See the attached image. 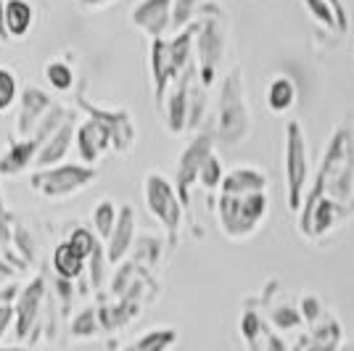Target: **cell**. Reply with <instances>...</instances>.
Here are the masks:
<instances>
[{"label":"cell","mask_w":354,"mask_h":351,"mask_svg":"<svg viewBox=\"0 0 354 351\" xmlns=\"http://www.w3.org/2000/svg\"><path fill=\"white\" fill-rule=\"evenodd\" d=\"M66 240H69V243H72L74 249L80 251L85 259H90V256H93V251L98 249V246H104V240L95 235V230H88V227H74Z\"/></svg>","instance_id":"obj_32"},{"label":"cell","mask_w":354,"mask_h":351,"mask_svg":"<svg viewBox=\"0 0 354 351\" xmlns=\"http://www.w3.org/2000/svg\"><path fill=\"white\" fill-rule=\"evenodd\" d=\"M222 180H225V164L217 153H212L207 159V164L201 167V175H198V185L204 191H220Z\"/></svg>","instance_id":"obj_30"},{"label":"cell","mask_w":354,"mask_h":351,"mask_svg":"<svg viewBox=\"0 0 354 351\" xmlns=\"http://www.w3.org/2000/svg\"><path fill=\"white\" fill-rule=\"evenodd\" d=\"M143 201H146L148 214L164 227L169 249H175L177 238H180V227H183V211H185V204L177 193L175 182L162 172H156V169L148 172L143 177Z\"/></svg>","instance_id":"obj_5"},{"label":"cell","mask_w":354,"mask_h":351,"mask_svg":"<svg viewBox=\"0 0 354 351\" xmlns=\"http://www.w3.org/2000/svg\"><path fill=\"white\" fill-rule=\"evenodd\" d=\"M98 177L95 167H88L82 161H64L59 167L35 169L30 175V188L45 201H64L82 193L90 182Z\"/></svg>","instance_id":"obj_7"},{"label":"cell","mask_w":354,"mask_h":351,"mask_svg":"<svg viewBox=\"0 0 354 351\" xmlns=\"http://www.w3.org/2000/svg\"><path fill=\"white\" fill-rule=\"evenodd\" d=\"M352 193H354V127L339 124L333 137L328 140L323 153L320 172L315 177V185L307 193L310 198H328L339 204L344 211H352Z\"/></svg>","instance_id":"obj_2"},{"label":"cell","mask_w":354,"mask_h":351,"mask_svg":"<svg viewBox=\"0 0 354 351\" xmlns=\"http://www.w3.org/2000/svg\"><path fill=\"white\" fill-rule=\"evenodd\" d=\"M74 148H77L82 164L95 167L111 151V135L106 132V127L101 122L85 117L77 124V132H74Z\"/></svg>","instance_id":"obj_15"},{"label":"cell","mask_w":354,"mask_h":351,"mask_svg":"<svg viewBox=\"0 0 354 351\" xmlns=\"http://www.w3.org/2000/svg\"><path fill=\"white\" fill-rule=\"evenodd\" d=\"M14 225L16 217L8 211V204L3 198V177H0V254L3 251H14L11 243H14Z\"/></svg>","instance_id":"obj_33"},{"label":"cell","mask_w":354,"mask_h":351,"mask_svg":"<svg viewBox=\"0 0 354 351\" xmlns=\"http://www.w3.org/2000/svg\"><path fill=\"white\" fill-rule=\"evenodd\" d=\"M74 103L80 111H85V117L101 122L106 127V132L111 135V151L119 153V156H127L133 151L135 140H138V127H135V119L127 108H106V106H98V103L88 101L85 95V88L80 85L77 93H74Z\"/></svg>","instance_id":"obj_8"},{"label":"cell","mask_w":354,"mask_h":351,"mask_svg":"<svg viewBox=\"0 0 354 351\" xmlns=\"http://www.w3.org/2000/svg\"><path fill=\"white\" fill-rule=\"evenodd\" d=\"M77 3H80L82 11H101L106 6H111L114 0H77Z\"/></svg>","instance_id":"obj_38"},{"label":"cell","mask_w":354,"mask_h":351,"mask_svg":"<svg viewBox=\"0 0 354 351\" xmlns=\"http://www.w3.org/2000/svg\"><path fill=\"white\" fill-rule=\"evenodd\" d=\"M0 351H27V349H0Z\"/></svg>","instance_id":"obj_42"},{"label":"cell","mask_w":354,"mask_h":351,"mask_svg":"<svg viewBox=\"0 0 354 351\" xmlns=\"http://www.w3.org/2000/svg\"><path fill=\"white\" fill-rule=\"evenodd\" d=\"M50 264H53V272L56 278L61 280H80L85 275V267H88V259L74 249L69 240H61L59 246L50 254Z\"/></svg>","instance_id":"obj_21"},{"label":"cell","mask_w":354,"mask_h":351,"mask_svg":"<svg viewBox=\"0 0 354 351\" xmlns=\"http://www.w3.org/2000/svg\"><path fill=\"white\" fill-rule=\"evenodd\" d=\"M0 43H11V37L6 32V0H0Z\"/></svg>","instance_id":"obj_40"},{"label":"cell","mask_w":354,"mask_h":351,"mask_svg":"<svg viewBox=\"0 0 354 351\" xmlns=\"http://www.w3.org/2000/svg\"><path fill=\"white\" fill-rule=\"evenodd\" d=\"M122 351H138V349H135V346H124Z\"/></svg>","instance_id":"obj_41"},{"label":"cell","mask_w":354,"mask_h":351,"mask_svg":"<svg viewBox=\"0 0 354 351\" xmlns=\"http://www.w3.org/2000/svg\"><path fill=\"white\" fill-rule=\"evenodd\" d=\"M175 341H177V333L172 328H156V330L143 333L133 346L138 351H167Z\"/></svg>","instance_id":"obj_28"},{"label":"cell","mask_w":354,"mask_h":351,"mask_svg":"<svg viewBox=\"0 0 354 351\" xmlns=\"http://www.w3.org/2000/svg\"><path fill=\"white\" fill-rule=\"evenodd\" d=\"M109 264L106 259V246H98V249L93 251V256L88 259V267H90V285L98 291L101 288V283H104V267Z\"/></svg>","instance_id":"obj_35"},{"label":"cell","mask_w":354,"mask_h":351,"mask_svg":"<svg viewBox=\"0 0 354 351\" xmlns=\"http://www.w3.org/2000/svg\"><path fill=\"white\" fill-rule=\"evenodd\" d=\"M330 6L336 8V14H339V24H341V35L349 30V19H346V8H344V3L341 0H330Z\"/></svg>","instance_id":"obj_39"},{"label":"cell","mask_w":354,"mask_h":351,"mask_svg":"<svg viewBox=\"0 0 354 351\" xmlns=\"http://www.w3.org/2000/svg\"><path fill=\"white\" fill-rule=\"evenodd\" d=\"M138 217H135V209L130 204L119 206V220L114 225L111 235L106 238V259L111 267H119V264L127 259V254L133 251L135 240H138Z\"/></svg>","instance_id":"obj_16"},{"label":"cell","mask_w":354,"mask_h":351,"mask_svg":"<svg viewBox=\"0 0 354 351\" xmlns=\"http://www.w3.org/2000/svg\"><path fill=\"white\" fill-rule=\"evenodd\" d=\"M304 3V8H307V14L310 19H315L320 27L330 32H339L341 35V24H339V14H336V8L330 6V0H301Z\"/></svg>","instance_id":"obj_26"},{"label":"cell","mask_w":354,"mask_h":351,"mask_svg":"<svg viewBox=\"0 0 354 351\" xmlns=\"http://www.w3.org/2000/svg\"><path fill=\"white\" fill-rule=\"evenodd\" d=\"M196 27V69L204 88H212L227 50V14L220 3L207 0L198 11Z\"/></svg>","instance_id":"obj_4"},{"label":"cell","mask_w":354,"mask_h":351,"mask_svg":"<svg viewBox=\"0 0 354 351\" xmlns=\"http://www.w3.org/2000/svg\"><path fill=\"white\" fill-rule=\"evenodd\" d=\"M43 77L48 82V88L59 95H69V93H77V69H74L72 61L61 59V56H53V59L45 61L43 66Z\"/></svg>","instance_id":"obj_22"},{"label":"cell","mask_w":354,"mask_h":351,"mask_svg":"<svg viewBox=\"0 0 354 351\" xmlns=\"http://www.w3.org/2000/svg\"><path fill=\"white\" fill-rule=\"evenodd\" d=\"M207 0H172V35L188 30Z\"/></svg>","instance_id":"obj_25"},{"label":"cell","mask_w":354,"mask_h":351,"mask_svg":"<svg viewBox=\"0 0 354 351\" xmlns=\"http://www.w3.org/2000/svg\"><path fill=\"white\" fill-rule=\"evenodd\" d=\"M212 132L214 140L225 148H238L251 135V108L241 66H233L222 77Z\"/></svg>","instance_id":"obj_3"},{"label":"cell","mask_w":354,"mask_h":351,"mask_svg":"<svg viewBox=\"0 0 354 351\" xmlns=\"http://www.w3.org/2000/svg\"><path fill=\"white\" fill-rule=\"evenodd\" d=\"M11 249H14L27 264L35 262V251H37V246H35L32 233L21 225V220H16V225H14V243H11Z\"/></svg>","instance_id":"obj_34"},{"label":"cell","mask_w":354,"mask_h":351,"mask_svg":"<svg viewBox=\"0 0 354 351\" xmlns=\"http://www.w3.org/2000/svg\"><path fill=\"white\" fill-rule=\"evenodd\" d=\"M148 69H151V82H153V101H156V108H162L169 85L175 82L180 74L185 72V69L177 64L175 53H172L169 37L151 40V45H148Z\"/></svg>","instance_id":"obj_12"},{"label":"cell","mask_w":354,"mask_h":351,"mask_svg":"<svg viewBox=\"0 0 354 351\" xmlns=\"http://www.w3.org/2000/svg\"><path fill=\"white\" fill-rule=\"evenodd\" d=\"M101 317H98V307H85L72 320V336L74 338H93L101 330Z\"/></svg>","instance_id":"obj_29"},{"label":"cell","mask_w":354,"mask_h":351,"mask_svg":"<svg viewBox=\"0 0 354 351\" xmlns=\"http://www.w3.org/2000/svg\"><path fill=\"white\" fill-rule=\"evenodd\" d=\"M283 172H286V204L291 214H299L307 198L310 182V153L301 124L291 119L286 124V151H283Z\"/></svg>","instance_id":"obj_6"},{"label":"cell","mask_w":354,"mask_h":351,"mask_svg":"<svg viewBox=\"0 0 354 351\" xmlns=\"http://www.w3.org/2000/svg\"><path fill=\"white\" fill-rule=\"evenodd\" d=\"M16 322V312H14V304H6V301H0V338L8 333V328Z\"/></svg>","instance_id":"obj_36"},{"label":"cell","mask_w":354,"mask_h":351,"mask_svg":"<svg viewBox=\"0 0 354 351\" xmlns=\"http://www.w3.org/2000/svg\"><path fill=\"white\" fill-rule=\"evenodd\" d=\"M21 82H19V74L8 66H0V114L11 111L14 106H19L21 98Z\"/></svg>","instance_id":"obj_24"},{"label":"cell","mask_w":354,"mask_h":351,"mask_svg":"<svg viewBox=\"0 0 354 351\" xmlns=\"http://www.w3.org/2000/svg\"><path fill=\"white\" fill-rule=\"evenodd\" d=\"M207 90L201 85V79H196L191 88V111H188V130H198V124L204 122L207 114Z\"/></svg>","instance_id":"obj_31"},{"label":"cell","mask_w":354,"mask_h":351,"mask_svg":"<svg viewBox=\"0 0 354 351\" xmlns=\"http://www.w3.org/2000/svg\"><path fill=\"white\" fill-rule=\"evenodd\" d=\"M296 98H299V90H296V82L288 77V74H275L265 88V103L272 114H288L296 106Z\"/></svg>","instance_id":"obj_20"},{"label":"cell","mask_w":354,"mask_h":351,"mask_svg":"<svg viewBox=\"0 0 354 351\" xmlns=\"http://www.w3.org/2000/svg\"><path fill=\"white\" fill-rule=\"evenodd\" d=\"M196 79H198V69H196V64H193V66H188V69L169 85V90H167L162 111H164V122H167V132H169V135H183V132H188L191 88Z\"/></svg>","instance_id":"obj_11"},{"label":"cell","mask_w":354,"mask_h":351,"mask_svg":"<svg viewBox=\"0 0 354 351\" xmlns=\"http://www.w3.org/2000/svg\"><path fill=\"white\" fill-rule=\"evenodd\" d=\"M48 301V283H45V275H35V278L19 291L14 301V312H16V338L19 341H27L37 333L40 328V320H43V307Z\"/></svg>","instance_id":"obj_10"},{"label":"cell","mask_w":354,"mask_h":351,"mask_svg":"<svg viewBox=\"0 0 354 351\" xmlns=\"http://www.w3.org/2000/svg\"><path fill=\"white\" fill-rule=\"evenodd\" d=\"M35 19L37 11L32 0H6V32L14 43L24 40L35 30Z\"/></svg>","instance_id":"obj_19"},{"label":"cell","mask_w":354,"mask_h":351,"mask_svg":"<svg viewBox=\"0 0 354 351\" xmlns=\"http://www.w3.org/2000/svg\"><path fill=\"white\" fill-rule=\"evenodd\" d=\"M214 132L212 130H201L191 137V143L183 148V153L177 156V167H175V188L183 198L185 209L191 206V188L198 182V175H201V167L207 164V159L214 153Z\"/></svg>","instance_id":"obj_9"},{"label":"cell","mask_w":354,"mask_h":351,"mask_svg":"<svg viewBox=\"0 0 354 351\" xmlns=\"http://www.w3.org/2000/svg\"><path fill=\"white\" fill-rule=\"evenodd\" d=\"M270 214L267 175L254 164H238L225 172L217 198V222L225 238L249 240Z\"/></svg>","instance_id":"obj_1"},{"label":"cell","mask_w":354,"mask_h":351,"mask_svg":"<svg viewBox=\"0 0 354 351\" xmlns=\"http://www.w3.org/2000/svg\"><path fill=\"white\" fill-rule=\"evenodd\" d=\"M40 140L37 137H14L8 140L3 153H0V177H19L30 167H35L37 153H40Z\"/></svg>","instance_id":"obj_17"},{"label":"cell","mask_w":354,"mask_h":351,"mask_svg":"<svg viewBox=\"0 0 354 351\" xmlns=\"http://www.w3.org/2000/svg\"><path fill=\"white\" fill-rule=\"evenodd\" d=\"M53 98L37 85L21 90V98L16 106V137H35L45 114L53 108Z\"/></svg>","instance_id":"obj_14"},{"label":"cell","mask_w":354,"mask_h":351,"mask_svg":"<svg viewBox=\"0 0 354 351\" xmlns=\"http://www.w3.org/2000/svg\"><path fill=\"white\" fill-rule=\"evenodd\" d=\"M130 24L148 40H159L172 32V0H138L130 11Z\"/></svg>","instance_id":"obj_13"},{"label":"cell","mask_w":354,"mask_h":351,"mask_svg":"<svg viewBox=\"0 0 354 351\" xmlns=\"http://www.w3.org/2000/svg\"><path fill=\"white\" fill-rule=\"evenodd\" d=\"M90 217H93V230H95V235L106 243V238L111 235V230H114V225L119 220V206L111 198H101L98 204L93 206V214Z\"/></svg>","instance_id":"obj_23"},{"label":"cell","mask_w":354,"mask_h":351,"mask_svg":"<svg viewBox=\"0 0 354 351\" xmlns=\"http://www.w3.org/2000/svg\"><path fill=\"white\" fill-rule=\"evenodd\" d=\"M16 272H19V269H16L14 264H8L3 256H0V288H3V285H8V283L16 278Z\"/></svg>","instance_id":"obj_37"},{"label":"cell","mask_w":354,"mask_h":351,"mask_svg":"<svg viewBox=\"0 0 354 351\" xmlns=\"http://www.w3.org/2000/svg\"><path fill=\"white\" fill-rule=\"evenodd\" d=\"M159 259H162V240H156L153 235H140L135 240L133 262L138 267H156Z\"/></svg>","instance_id":"obj_27"},{"label":"cell","mask_w":354,"mask_h":351,"mask_svg":"<svg viewBox=\"0 0 354 351\" xmlns=\"http://www.w3.org/2000/svg\"><path fill=\"white\" fill-rule=\"evenodd\" d=\"M74 132H77V124H74V117H72L69 122H64L59 130L53 132L43 146H40V153H37V161H35V169H48V167H59V164H64L74 146Z\"/></svg>","instance_id":"obj_18"}]
</instances>
